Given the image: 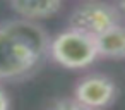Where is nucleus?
<instances>
[{
  "instance_id": "obj_1",
  "label": "nucleus",
  "mask_w": 125,
  "mask_h": 110,
  "mask_svg": "<svg viewBox=\"0 0 125 110\" xmlns=\"http://www.w3.org/2000/svg\"><path fill=\"white\" fill-rule=\"evenodd\" d=\"M50 36L33 19L0 23V81L33 76L50 55Z\"/></svg>"
},
{
  "instance_id": "obj_2",
  "label": "nucleus",
  "mask_w": 125,
  "mask_h": 110,
  "mask_svg": "<svg viewBox=\"0 0 125 110\" xmlns=\"http://www.w3.org/2000/svg\"><path fill=\"white\" fill-rule=\"evenodd\" d=\"M50 57L65 69H84L99 57V52L94 36L69 28L52 40Z\"/></svg>"
},
{
  "instance_id": "obj_3",
  "label": "nucleus",
  "mask_w": 125,
  "mask_h": 110,
  "mask_svg": "<svg viewBox=\"0 0 125 110\" xmlns=\"http://www.w3.org/2000/svg\"><path fill=\"white\" fill-rule=\"evenodd\" d=\"M120 23V11L104 2H87L74 9L69 17V28L99 36Z\"/></svg>"
},
{
  "instance_id": "obj_4",
  "label": "nucleus",
  "mask_w": 125,
  "mask_h": 110,
  "mask_svg": "<svg viewBox=\"0 0 125 110\" xmlns=\"http://www.w3.org/2000/svg\"><path fill=\"white\" fill-rule=\"evenodd\" d=\"M74 98L84 108H104L115 101L116 86L110 77L103 74H91L75 84Z\"/></svg>"
},
{
  "instance_id": "obj_5",
  "label": "nucleus",
  "mask_w": 125,
  "mask_h": 110,
  "mask_svg": "<svg viewBox=\"0 0 125 110\" xmlns=\"http://www.w3.org/2000/svg\"><path fill=\"white\" fill-rule=\"evenodd\" d=\"M96 45L99 57L111 59V60H122L125 59V26L120 23L108 31L96 36Z\"/></svg>"
},
{
  "instance_id": "obj_6",
  "label": "nucleus",
  "mask_w": 125,
  "mask_h": 110,
  "mask_svg": "<svg viewBox=\"0 0 125 110\" xmlns=\"http://www.w3.org/2000/svg\"><path fill=\"white\" fill-rule=\"evenodd\" d=\"M62 0H10V7L26 19H46L58 12Z\"/></svg>"
},
{
  "instance_id": "obj_7",
  "label": "nucleus",
  "mask_w": 125,
  "mask_h": 110,
  "mask_svg": "<svg viewBox=\"0 0 125 110\" xmlns=\"http://www.w3.org/2000/svg\"><path fill=\"white\" fill-rule=\"evenodd\" d=\"M52 108H57V110H84V107L74 98V95L70 98H60V100H55L50 103Z\"/></svg>"
},
{
  "instance_id": "obj_8",
  "label": "nucleus",
  "mask_w": 125,
  "mask_h": 110,
  "mask_svg": "<svg viewBox=\"0 0 125 110\" xmlns=\"http://www.w3.org/2000/svg\"><path fill=\"white\" fill-rule=\"evenodd\" d=\"M9 107H10V100H9L7 93L0 88V110H7Z\"/></svg>"
},
{
  "instance_id": "obj_9",
  "label": "nucleus",
  "mask_w": 125,
  "mask_h": 110,
  "mask_svg": "<svg viewBox=\"0 0 125 110\" xmlns=\"http://www.w3.org/2000/svg\"><path fill=\"white\" fill-rule=\"evenodd\" d=\"M118 11L125 16V0H118Z\"/></svg>"
}]
</instances>
